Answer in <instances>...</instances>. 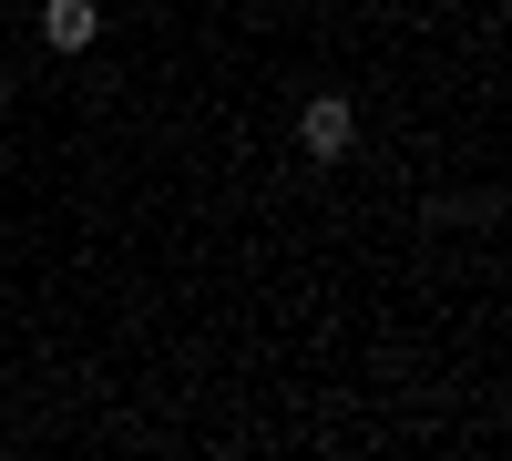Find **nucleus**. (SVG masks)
<instances>
[{"label": "nucleus", "mask_w": 512, "mask_h": 461, "mask_svg": "<svg viewBox=\"0 0 512 461\" xmlns=\"http://www.w3.org/2000/svg\"><path fill=\"white\" fill-rule=\"evenodd\" d=\"M349 144H359V103L349 93H308V103H297V154H308V164H338Z\"/></svg>", "instance_id": "f257e3e1"}, {"label": "nucleus", "mask_w": 512, "mask_h": 461, "mask_svg": "<svg viewBox=\"0 0 512 461\" xmlns=\"http://www.w3.org/2000/svg\"><path fill=\"white\" fill-rule=\"evenodd\" d=\"M41 41H52V52H93L103 41V0H41Z\"/></svg>", "instance_id": "f03ea898"}, {"label": "nucleus", "mask_w": 512, "mask_h": 461, "mask_svg": "<svg viewBox=\"0 0 512 461\" xmlns=\"http://www.w3.org/2000/svg\"><path fill=\"white\" fill-rule=\"evenodd\" d=\"M0 103H11V72H0Z\"/></svg>", "instance_id": "7ed1b4c3"}]
</instances>
